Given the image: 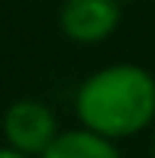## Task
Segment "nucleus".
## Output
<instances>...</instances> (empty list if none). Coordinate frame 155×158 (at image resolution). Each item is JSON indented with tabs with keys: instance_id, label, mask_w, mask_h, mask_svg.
<instances>
[{
	"instance_id": "obj_1",
	"label": "nucleus",
	"mask_w": 155,
	"mask_h": 158,
	"mask_svg": "<svg viewBox=\"0 0 155 158\" xmlns=\"http://www.w3.org/2000/svg\"><path fill=\"white\" fill-rule=\"evenodd\" d=\"M74 113L78 126L103 139H132L155 123V74L132 61L103 64L78 84Z\"/></svg>"
},
{
	"instance_id": "obj_2",
	"label": "nucleus",
	"mask_w": 155,
	"mask_h": 158,
	"mask_svg": "<svg viewBox=\"0 0 155 158\" xmlns=\"http://www.w3.org/2000/svg\"><path fill=\"white\" fill-rule=\"evenodd\" d=\"M0 129H3V142L6 145L23 152V155H29V158H39L61 132L55 113L36 97L13 100V103L6 106L3 119H0Z\"/></svg>"
},
{
	"instance_id": "obj_3",
	"label": "nucleus",
	"mask_w": 155,
	"mask_h": 158,
	"mask_svg": "<svg viewBox=\"0 0 155 158\" xmlns=\"http://www.w3.org/2000/svg\"><path fill=\"white\" fill-rule=\"evenodd\" d=\"M123 23V0H65L58 10V29L78 45L107 42Z\"/></svg>"
},
{
	"instance_id": "obj_4",
	"label": "nucleus",
	"mask_w": 155,
	"mask_h": 158,
	"mask_svg": "<svg viewBox=\"0 0 155 158\" xmlns=\"http://www.w3.org/2000/svg\"><path fill=\"white\" fill-rule=\"evenodd\" d=\"M39 158H123L113 139L90 132V129H61L58 139L45 148Z\"/></svg>"
},
{
	"instance_id": "obj_5",
	"label": "nucleus",
	"mask_w": 155,
	"mask_h": 158,
	"mask_svg": "<svg viewBox=\"0 0 155 158\" xmlns=\"http://www.w3.org/2000/svg\"><path fill=\"white\" fill-rule=\"evenodd\" d=\"M0 158H29V155L16 152V148H10V145H0Z\"/></svg>"
},
{
	"instance_id": "obj_6",
	"label": "nucleus",
	"mask_w": 155,
	"mask_h": 158,
	"mask_svg": "<svg viewBox=\"0 0 155 158\" xmlns=\"http://www.w3.org/2000/svg\"><path fill=\"white\" fill-rule=\"evenodd\" d=\"M152 158H155V135H152Z\"/></svg>"
},
{
	"instance_id": "obj_7",
	"label": "nucleus",
	"mask_w": 155,
	"mask_h": 158,
	"mask_svg": "<svg viewBox=\"0 0 155 158\" xmlns=\"http://www.w3.org/2000/svg\"><path fill=\"white\" fill-rule=\"evenodd\" d=\"M123 3H129V0H123Z\"/></svg>"
}]
</instances>
